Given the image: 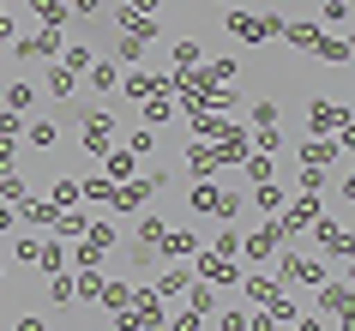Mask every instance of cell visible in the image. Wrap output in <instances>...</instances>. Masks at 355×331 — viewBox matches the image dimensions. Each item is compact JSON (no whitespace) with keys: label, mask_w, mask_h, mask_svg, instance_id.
<instances>
[{"label":"cell","mask_w":355,"mask_h":331,"mask_svg":"<svg viewBox=\"0 0 355 331\" xmlns=\"http://www.w3.org/2000/svg\"><path fill=\"white\" fill-rule=\"evenodd\" d=\"M78 199V181H73V175H67V181H55V205H73Z\"/></svg>","instance_id":"4dcf8cb0"},{"label":"cell","mask_w":355,"mask_h":331,"mask_svg":"<svg viewBox=\"0 0 355 331\" xmlns=\"http://www.w3.org/2000/svg\"><path fill=\"white\" fill-rule=\"evenodd\" d=\"M49 301H55V307H67V301H73V277H49Z\"/></svg>","instance_id":"7402d4cb"},{"label":"cell","mask_w":355,"mask_h":331,"mask_svg":"<svg viewBox=\"0 0 355 331\" xmlns=\"http://www.w3.org/2000/svg\"><path fill=\"white\" fill-rule=\"evenodd\" d=\"M31 145H37V151H55L60 145V127H55V121H37V127H31Z\"/></svg>","instance_id":"d6986e66"},{"label":"cell","mask_w":355,"mask_h":331,"mask_svg":"<svg viewBox=\"0 0 355 331\" xmlns=\"http://www.w3.org/2000/svg\"><path fill=\"white\" fill-rule=\"evenodd\" d=\"M0 175H12V145H0Z\"/></svg>","instance_id":"8d00e7d4"},{"label":"cell","mask_w":355,"mask_h":331,"mask_svg":"<svg viewBox=\"0 0 355 331\" xmlns=\"http://www.w3.org/2000/svg\"><path fill=\"white\" fill-rule=\"evenodd\" d=\"M96 12V0H73V19H91Z\"/></svg>","instance_id":"e575fe53"},{"label":"cell","mask_w":355,"mask_h":331,"mask_svg":"<svg viewBox=\"0 0 355 331\" xmlns=\"http://www.w3.org/2000/svg\"><path fill=\"white\" fill-rule=\"evenodd\" d=\"M193 259H199V271H205L211 283H235V277H241V271H235V259H223V253H193Z\"/></svg>","instance_id":"9c48e42d"},{"label":"cell","mask_w":355,"mask_h":331,"mask_svg":"<svg viewBox=\"0 0 355 331\" xmlns=\"http://www.w3.org/2000/svg\"><path fill=\"white\" fill-rule=\"evenodd\" d=\"M163 253H175V259H187V253H199V235L193 229H163V241H157Z\"/></svg>","instance_id":"30bf717a"},{"label":"cell","mask_w":355,"mask_h":331,"mask_svg":"<svg viewBox=\"0 0 355 331\" xmlns=\"http://www.w3.org/2000/svg\"><path fill=\"white\" fill-rule=\"evenodd\" d=\"M271 319H295V301L289 295H271Z\"/></svg>","instance_id":"1f68e13d"},{"label":"cell","mask_w":355,"mask_h":331,"mask_svg":"<svg viewBox=\"0 0 355 331\" xmlns=\"http://www.w3.org/2000/svg\"><path fill=\"white\" fill-rule=\"evenodd\" d=\"M163 91H168V78H150V73L127 78V96H139V103H145V96H163Z\"/></svg>","instance_id":"5bb4252c"},{"label":"cell","mask_w":355,"mask_h":331,"mask_svg":"<svg viewBox=\"0 0 355 331\" xmlns=\"http://www.w3.org/2000/svg\"><path fill=\"white\" fill-rule=\"evenodd\" d=\"M73 78H78V73H67V67H55V73H49V91H55V96H67V91H73Z\"/></svg>","instance_id":"83f0119b"},{"label":"cell","mask_w":355,"mask_h":331,"mask_svg":"<svg viewBox=\"0 0 355 331\" xmlns=\"http://www.w3.org/2000/svg\"><path fill=\"white\" fill-rule=\"evenodd\" d=\"M199 55H205V49H199V42H193V37L181 42V49H175V67H181V78H187L193 67H199Z\"/></svg>","instance_id":"44dd1931"},{"label":"cell","mask_w":355,"mask_h":331,"mask_svg":"<svg viewBox=\"0 0 355 331\" xmlns=\"http://www.w3.org/2000/svg\"><path fill=\"white\" fill-rule=\"evenodd\" d=\"M6 37H12V19H6V12H0V42H6Z\"/></svg>","instance_id":"74e56055"},{"label":"cell","mask_w":355,"mask_h":331,"mask_svg":"<svg viewBox=\"0 0 355 331\" xmlns=\"http://www.w3.org/2000/svg\"><path fill=\"white\" fill-rule=\"evenodd\" d=\"M253 199H259L265 211H277V205H283V187H271V181H259V193H253Z\"/></svg>","instance_id":"f1b7e54d"},{"label":"cell","mask_w":355,"mask_h":331,"mask_svg":"<svg viewBox=\"0 0 355 331\" xmlns=\"http://www.w3.org/2000/svg\"><path fill=\"white\" fill-rule=\"evenodd\" d=\"M241 289H247V295H253V301H271V295H277V283H271V277H247Z\"/></svg>","instance_id":"cb8c5ba5"},{"label":"cell","mask_w":355,"mask_h":331,"mask_svg":"<svg viewBox=\"0 0 355 331\" xmlns=\"http://www.w3.org/2000/svg\"><path fill=\"white\" fill-rule=\"evenodd\" d=\"M114 78H121V73H114V60H91V85H96V91H109Z\"/></svg>","instance_id":"603a6c76"},{"label":"cell","mask_w":355,"mask_h":331,"mask_svg":"<svg viewBox=\"0 0 355 331\" xmlns=\"http://www.w3.org/2000/svg\"><path fill=\"white\" fill-rule=\"evenodd\" d=\"M193 211H211V217H229V211H235V199H229L223 187H199V193H193Z\"/></svg>","instance_id":"ba28073f"},{"label":"cell","mask_w":355,"mask_h":331,"mask_svg":"<svg viewBox=\"0 0 355 331\" xmlns=\"http://www.w3.org/2000/svg\"><path fill=\"white\" fill-rule=\"evenodd\" d=\"M0 199H6V205H24V199H31L24 175H0Z\"/></svg>","instance_id":"e0dca14e"},{"label":"cell","mask_w":355,"mask_h":331,"mask_svg":"<svg viewBox=\"0 0 355 331\" xmlns=\"http://www.w3.org/2000/svg\"><path fill=\"white\" fill-rule=\"evenodd\" d=\"M127 151H132V157H150V151H157V139H150V133L139 127V133H132V139H127Z\"/></svg>","instance_id":"4316f807"},{"label":"cell","mask_w":355,"mask_h":331,"mask_svg":"<svg viewBox=\"0 0 355 331\" xmlns=\"http://www.w3.org/2000/svg\"><path fill=\"white\" fill-rule=\"evenodd\" d=\"M217 331H247V319H241V313H235V307H229L223 319H217Z\"/></svg>","instance_id":"d6a6232c"},{"label":"cell","mask_w":355,"mask_h":331,"mask_svg":"<svg viewBox=\"0 0 355 331\" xmlns=\"http://www.w3.org/2000/svg\"><path fill=\"white\" fill-rule=\"evenodd\" d=\"M325 24H349V0H325Z\"/></svg>","instance_id":"f546056e"},{"label":"cell","mask_w":355,"mask_h":331,"mask_svg":"<svg viewBox=\"0 0 355 331\" xmlns=\"http://www.w3.org/2000/svg\"><path fill=\"white\" fill-rule=\"evenodd\" d=\"M60 49H67V42H60V31H31V37H19V49H12V55H19V60H55Z\"/></svg>","instance_id":"3957f363"},{"label":"cell","mask_w":355,"mask_h":331,"mask_svg":"<svg viewBox=\"0 0 355 331\" xmlns=\"http://www.w3.org/2000/svg\"><path fill=\"white\" fill-rule=\"evenodd\" d=\"M78 145L91 151V157H103V151L114 145V121L109 114H85V121H78Z\"/></svg>","instance_id":"7a4b0ae2"},{"label":"cell","mask_w":355,"mask_h":331,"mask_svg":"<svg viewBox=\"0 0 355 331\" xmlns=\"http://www.w3.org/2000/svg\"><path fill=\"white\" fill-rule=\"evenodd\" d=\"M229 37H241V42H271V37H277V19H253V12H229Z\"/></svg>","instance_id":"277c9868"},{"label":"cell","mask_w":355,"mask_h":331,"mask_svg":"<svg viewBox=\"0 0 355 331\" xmlns=\"http://www.w3.org/2000/svg\"><path fill=\"white\" fill-rule=\"evenodd\" d=\"M253 331H271V319H253Z\"/></svg>","instance_id":"60d3db41"},{"label":"cell","mask_w":355,"mask_h":331,"mask_svg":"<svg viewBox=\"0 0 355 331\" xmlns=\"http://www.w3.org/2000/svg\"><path fill=\"white\" fill-rule=\"evenodd\" d=\"M313 55H319V60H337V67H343V60H349V42H343V37H313Z\"/></svg>","instance_id":"9a60e30c"},{"label":"cell","mask_w":355,"mask_h":331,"mask_svg":"<svg viewBox=\"0 0 355 331\" xmlns=\"http://www.w3.org/2000/svg\"><path fill=\"white\" fill-rule=\"evenodd\" d=\"M103 157H109V181H132V163H139V157H132L127 145H109Z\"/></svg>","instance_id":"7c38bea8"},{"label":"cell","mask_w":355,"mask_h":331,"mask_svg":"<svg viewBox=\"0 0 355 331\" xmlns=\"http://www.w3.org/2000/svg\"><path fill=\"white\" fill-rule=\"evenodd\" d=\"M6 229H12V217H6V211H0V235H6Z\"/></svg>","instance_id":"ab89813d"},{"label":"cell","mask_w":355,"mask_h":331,"mask_svg":"<svg viewBox=\"0 0 355 331\" xmlns=\"http://www.w3.org/2000/svg\"><path fill=\"white\" fill-rule=\"evenodd\" d=\"M31 12H37V19L49 24V31H60V24L73 19V6H67V0H31Z\"/></svg>","instance_id":"8fae6325"},{"label":"cell","mask_w":355,"mask_h":331,"mask_svg":"<svg viewBox=\"0 0 355 331\" xmlns=\"http://www.w3.org/2000/svg\"><path fill=\"white\" fill-rule=\"evenodd\" d=\"M96 301H103V307H127V283H103Z\"/></svg>","instance_id":"484cf974"},{"label":"cell","mask_w":355,"mask_h":331,"mask_svg":"<svg viewBox=\"0 0 355 331\" xmlns=\"http://www.w3.org/2000/svg\"><path fill=\"white\" fill-rule=\"evenodd\" d=\"M187 283H193V271H187V265H175V271H163L157 295H163V301H175V295H187Z\"/></svg>","instance_id":"4fadbf2b"},{"label":"cell","mask_w":355,"mask_h":331,"mask_svg":"<svg viewBox=\"0 0 355 331\" xmlns=\"http://www.w3.org/2000/svg\"><path fill=\"white\" fill-rule=\"evenodd\" d=\"M132 6H139V12H157V0H132Z\"/></svg>","instance_id":"f35d334b"},{"label":"cell","mask_w":355,"mask_h":331,"mask_svg":"<svg viewBox=\"0 0 355 331\" xmlns=\"http://www.w3.org/2000/svg\"><path fill=\"white\" fill-rule=\"evenodd\" d=\"M55 229L60 235H85V217H78V211H55Z\"/></svg>","instance_id":"d4e9b609"},{"label":"cell","mask_w":355,"mask_h":331,"mask_svg":"<svg viewBox=\"0 0 355 331\" xmlns=\"http://www.w3.org/2000/svg\"><path fill=\"white\" fill-rule=\"evenodd\" d=\"M19 331H49V325H42L37 313H24V319H19Z\"/></svg>","instance_id":"d590c367"},{"label":"cell","mask_w":355,"mask_h":331,"mask_svg":"<svg viewBox=\"0 0 355 331\" xmlns=\"http://www.w3.org/2000/svg\"><path fill=\"white\" fill-rule=\"evenodd\" d=\"M168 331H199V313H181V319H175Z\"/></svg>","instance_id":"836d02e7"},{"label":"cell","mask_w":355,"mask_h":331,"mask_svg":"<svg viewBox=\"0 0 355 331\" xmlns=\"http://www.w3.org/2000/svg\"><path fill=\"white\" fill-rule=\"evenodd\" d=\"M313 235H319V247H325V253H331L337 265L349 259V229H343V223H325V217H313Z\"/></svg>","instance_id":"5b68a950"},{"label":"cell","mask_w":355,"mask_h":331,"mask_svg":"<svg viewBox=\"0 0 355 331\" xmlns=\"http://www.w3.org/2000/svg\"><path fill=\"white\" fill-rule=\"evenodd\" d=\"M91 49H85V42H67V73H91Z\"/></svg>","instance_id":"ffe728a7"},{"label":"cell","mask_w":355,"mask_h":331,"mask_svg":"<svg viewBox=\"0 0 355 331\" xmlns=\"http://www.w3.org/2000/svg\"><path fill=\"white\" fill-rule=\"evenodd\" d=\"M319 307H325V313H349V283H325Z\"/></svg>","instance_id":"2e32d148"},{"label":"cell","mask_w":355,"mask_h":331,"mask_svg":"<svg viewBox=\"0 0 355 331\" xmlns=\"http://www.w3.org/2000/svg\"><path fill=\"white\" fill-rule=\"evenodd\" d=\"M114 60H127V67H132V60H145V37H132V31H127V37L114 42Z\"/></svg>","instance_id":"ac0fdd59"},{"label":"cell","mask_w":355,"mask_h":331,"mask_svg":"<svg viewBox=\"0 0 355 331\" xmlns=\"http://www.w3.org/2000/svg\"><path fill=\"white\" fill-rule=\"evenodd\" d=\"M0 103H6V114H24L31 103H37V85H31V78H12V85L0 91Z\"/></svg>","instance_id":"52a82bcc"},{"label":"cell","mask_w":355,"mask_h":331,"mask_svg":"<svg viewBox=\"0 0 355 331\" xmlns=\"http://www.w3.org/2000/svg\"><path fill=\"white\" fill-rule=\"evenodd\" d=\"M277 241H283V223H265V229H253L241 247H247V259H271V253H277Z\"/></svg>","instance_id":"8992f818"},{"label":"cell","mask_w":355,"mask_h":331,"mask_svg":"<svg viewBox=\"0 0 355 331\" xmlns=\"http://www.w3.org/2000/svg\"><path fill=\"white\" fill-rule=\"evenodd\" d=\"M109 247H114V229H109V223H85V241H78V253H73V259L91 271V265L109 253Z\"/></svg>","instance_id":"6da1fadb"}]
</instances>
